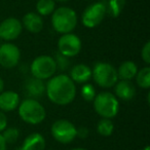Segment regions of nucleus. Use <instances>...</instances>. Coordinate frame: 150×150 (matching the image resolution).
<instances>
[{
  "instance_id": "1",
  "label": "nucleus",
  "mask_w": 150,
  "mask_h": 150,
  "mask_svg": "<svg viewBox=\"0 0 150 150\" xmlns=\"http://www.w3.org/2000/svg\"><path fill=\"white\" fill-rule=\"evenodd\" d=\"M45 94L52 103L66 106L72 103L76 97V84L66 74L54 75L46 82Z\"/></svg>"
},
{
  "instance_id": "2",
  "label": "nucleus",
  "mask_w": 150,
  "mask_h": 150,
  "mask_svg": "<svg viewBox=\"0 0 150 150\" xmlns=\"http://www.w3.org/2000/svg\"><path fill=\"white\" fill-rule=\"evenodd\" d=\"M78 22L77 13L68 6H60L52 13V26L59 34L72 33Z\"/></svg>"
},
{
  "instance_id": "3",
  "label": "nucleus",
  "mask_w": 150,
  "mask_h": 150,
  "mask_svg": "<svg viewBox=\"0 0 150 150\" xmlns=\"http://www.w3.org/2000/svg\"><path fill=\"white\" fill-rule=\"evenodd\" d=\"M19 116L28 125H40L46 117V111L43 105L38 100L27 98L21 101L18 107Z\"/></svg>"
},
{
  "instance_id": "4",
  "label": "nucleus",
  "mask_w": 150,
  "mask_h": 150,
  "mask_svg": "<svg viewBox=\"0 0 150 150\" xmlns=\"http://www.w3.org/2000/svg\"><path fill=\"white\" fill-rule=\"evenodd\" d=\"M93 104L95 111L101 118L112 119L119 112L118 99L110 92H101L97 94Z\"/></svg>"
},
{
  "instance_id": "5",
  "label": "nucleus",
  "mask_w": 150,
  "mask_h": 150,
  "mask_svg": "<svg viewBox=\"0 0 150 150\" xmlns=\"http://www.w3.org/2000/svg\"><path fill=\"white\" fill-rule=\"evenodd\" d=\"M92 78L95 83L102 88H110L118 81L117 70L113 65L106 62H98L92 69Z\"/></svg>"
},
{
  "instance_id": "6",
  "label": "nucleus",
  "mask_w": 150,
  "mask_h": 150,
  "mask_svg": "<svg viewBox=\"0 0 150 150\" xmlns=\"http://www.w3.org/2000/svg\"><path fill=\"white\" fill-rule=\"evenodd\" d=\"M57 71L58 70L54 59L48 54H41L36 57L30 65V72L32 77L40 80L50 79L56 74Z\"/></svg>"
},
{
  "instance_id": "7",
  "label": "nucleus",
  "mask_w": 150,
  "mask_h": 150,
  "mask_svg": "<svg viewBox=\"0 0 150 150\" xmlns=\"http://www.w3.org/2000/svg\"><path fill=\"white\" fill-rule=\"evenodd\" d=\"M107 16V1L99 0L90 4L81 15V23L88 29L96 28Z\"/></svg>"
},
{
  "instance_id": "8",
  "label": "nucleus",
  "mask_w": 150,
  "mask_h": 150,
  "mask_svg": "<svg viewBox=\"0 0 150 150\" xmlns=\"http://www.w3.org/2000/svg\"><path fill=\"white\" fill-rule=\"evenodd\" d=\"M50 133L54 139L61 144H70L77 137V129L67 119H58L52 125Z\"/></svg>"
},
{
  "instance_id": "9",
  "label": "nucleus",
  "mask_w": 150,
  "mask_h": 150,
  "mask_svg": "<svg viewBox=\"0 0 150 150\" xmlns=\"http://www.w3.org/2000/svg\"><path fill=\"white\" fill-rule=\"evenodd\" d=\"M81 48V40L74 33L62 34L58 40V52L69 59L77 56Z\"/></svg>"
},
{
  "instance_id": "10",
  "label": "nucleus",
  "mask_w": 150,
  "mask_h": 150,
  "mask_svg": "<svg viewBox=\"0 0 150 150\" xmlns=\"http://www.w3.org/2000/svg\"><path fill=\"white\" fill-rule=\"evenodd\" d=\"M21 60V50L11 42L0 44V66L4 69L17 67Z\"/></svg>"
},
{
  "instance_id": "11",
  "label": "nucleus",
  "mask_w": 150,
  "mask_h": 150,
  "mask_svg": "<svg viewBox=\"0 0 150 150\" xmlns=\"http://www.w3.org/2000/svg\"><path fill=\"white\" fill-rule=\"evenodd\" d=\"M23 31L22 22L17 18H6L0 23V38L4 41H13L19 38Z\"/></svg>"
},
{
  "instance_id": "12",
  "label": "nucleus",
  "mask_w": 150,
  "mask_h": 150,
  "mask_svg": "<svg viewBox=\"0 0 150 150\" xmlns=\"http://www.w3.org/2000/svg\"><path fill=\"white\" fill-rule=\"evenodd\" d=\"M21 98L15 91H3L0 94V110L3 112H11L18 109Z\"/></svg>"
},
{
  "instance_id": "13",
  "label": "nucleus",
  "mask_w": 150,
  "mask_h": 150,
  "mask_svg": "<svg viewBox=\"0 0 150 150\" xmlns=\"http://www.w3.org/2000/svg\"><path fill=\"white\" fill-rule=\"evenodd\" d=\"M114 96L122 101H131L136 96V88L129 80H118L115 83Z\"/></svg>"
},
{
  "instance_id": "14",
  "label": "nucleus",
  "mask_w": 150,
  "mask_h": 150,
  "mask_svg": "<svg viewBox=\"0 0 150 150\" xmlns=\"http://www.w3.org/2000/svg\"><path fill=\"white\" fill-rule=\"evenodd\" d=\"M69 77L72 79L75 84L88 83L92 78V68L86 64H77L70 69Z\"/></svg>"
},
{
  "instance_id": "15",
  "label": "nucleus",
  "mask_w": 150,
  "mask_h": 150,
  "mask_svg": "<svg viewBox=\"0 0 150 150\" xmlns=\"http://www.w3.org/2000/svg\"><path fill=\"white\" fill-rule=\"evenodd\" d=\"M22 25L30 33L38 34L43 29V19L37 13L30 11L23 17Z\"/></svg>"
},
{
  "instance_id": "16",
  "label": "nucleus",
  "mask_w": 150,
  "mask_h": 150,
  "mask_svg": "<svg viewBox=\"0 0 150 150\" xmlns=\"http://www.w3.org/2000/svg\"><path fill=\"white\" fill-rule=\"evenodd\" d=\"M25 94L28 95V97L31 99L41 98L45 93V84L43 83V80L37 79L35 77H30L25 81L24 86Z\"/></svg>"
},
{
  "instance_id": "17",
  "label": "nucleus",
  "mask_w": 150,
  "mask_h": 150,
  "mask_svg": "<svg viewBox=\"0 0 150 150\" xmlns=\"http://www.w3.org/2000/svg\"><path fill=\"white\" fill-rule=\"evenodd\" d=\"M45 145L43 135L40 133H32L25 138L20 150H44Z\"/></svg>"
},
{
  "instance_id": "18",
  "label": "nucleus",
  "mask_w": 150,
  "mask_h": 150,
  "mask_svg": "<svg viewBox=\"0 0 150 150\" xmlns=\"http://www.w3.org/2000/svg\"><path fill=\"white\" fill-rule=\"evenodd\" d=\"M117 70V75H118L119 80H132L136 77L138 72V66L133 61H125L119 65Z\"/></svg>"
},
{
  "instance_id": "19",
  "label": "nucleus",
  "mask_w": 150,
  "mask_h": 150,
  "mask_svg": "<svg viewBox=\"0 0 150 150\" xmlns=\"http://www.w3.org/2000/svg\"><path fill=\"white\" fill-rule=\"evenodd\" d=\"M56 9L54 0H38L36 3V13L41 17L50 16Z\"/></svg>"
},
{
  "instance_id": "20",
  "label": "nucleus",
  "mask_w": 150,
  "mask_h": 150,
  "mask_svg": "<svg viewBox=\"0 0 150 150\" xmlns=\"http://www.w3.org/2000/svg\"><path fill=\"white\" fill-rule=\"evenodd\" d=\"M107 1V15L111 18H117L125 6L127 0H106Z\"/></svg>"
},
{
  "instance_id": "21",
  "label": "nucleus",
  "mask_w": 150,
  "mask_h": 150,
  "mask_svg": "<svg viewBox=\"0 0 150 150\" xmlns=\"http://www.w3.org/2000/svg\"><path fill=\"white\" fill-rule=\"evenodd\" d=\"M136 82L141 88L148 90L150 88V67L146 66L138 70L136 75Z\"/></svg>"
},
{
  "instance_id": "22",
  "label": "nucleus",
  "mask_w": 150,
  "mask_h": 150,
  "mask_svg": "<svg viewBox=\"0 0 150 150\" xmlns=\"http://www.w3.org/2000/svg\"><path fill=\"white\" fill-rule=\"evenodd\" d=\"M97 132L102 137H109L114 132V125L109 118H101L97 123Z\"/></svg>"
},
{
  "instance_id": "23",
  "label": "nucleus",
  "mask_w": 150,
  "mask_h": 150,
  "mask_svg": "<svg viewBox=\"0 0 150 150\" xmlns=\"http://www.w3.org/2000/svg\"><path fill=\"white\" fill-rule=\"evenodd\" d=\"M1 135L6 144H15L20 137V131L17 127H6Z\"/></svg>"
},
{
  "instance_id": "24",
  "label": "nucleus",
  "mask_w": 150,
  "mask_h": 150,
  "mask_svg": "<svg viewBox=\"0 0 150 150\" xmlns=\"http://www.w3.org/2000/svg\"><path fill=\"white\" fill-rule=\"evenodd\" d=\"M80 94L81 97L84 101L86 102H93L96 97L97 93H96V88L93 84L91 83H84L81 86V90H80Z\"/></svg>"
},
{
  "instance_id": "25",
  "label": "nucleus",
  "mask_w": 150,
  "mask_h": 150,
  "mask_svg": "<svg viewBox=\"0 0 150 150\" xmlns=\"http://www.w3.org/2000/svg\"><path fill=\"white\" fill-rule=\"evenodd\" d=\"M54 59L57 65V70L65 71V70H67L71 65V62H70V60H69V58L61 54L60 52H57Z\"/></svg>"
},
{
  "instance_id": "26",
  "label": "nucleus",
  "mask_w": 150,
  "mask_h": 150,
  "mask_svg": "<svg viewBox=\"0 0 150 150\" xmlns=\"http://www.w3.org/2000/svg\"><path fill=\"white\" fill-rule=\"evenodd\" d=\"M141 57L142 60L144 61V63L148 66L150 64V41H147L144 44L143 47H142Z\"/></svg>"
},
{
  "instance_id": "27",
  "label": "nucleus",
  "mask_w": 150,
  "mask_h": 150,
  "mask_svg": "<svg viewBox=\"0 0 150 150\" xmlns=\"http://www.w3.org/2000/svg\"><path fill=\"white\" fill-rule=\"evenodd\" d=\"M7 127V117L5 112L0 110V133H2Z\"/></svg>"
},
{
  "instance_id": "28",
  "label": "nucleus",
  "mask_w": 150,
  "mask_h": 150,
  "mask_svg": "<svg viewBox=\"0 0 150 150\" xmlns=\"http://www.w3.org/2000/svg\"><path fill=\"white\" fill-rule=\"evenodd\" d=\"M88 134H90V132H88V127H79V129H77V137L81 138V139L88 138Z\"/></svg>"
},
{
  "instance_id": "29",
  "label": "nucleus",
  "mask_w": 150,
  "mask_h": 150,
  "mask_svg": "<svg viewBox=\"0 0 150 150\" xmlns=\"http://www.w3.org/2000/svg\"><path fill=\"white\" fill-rule=\"evenodd\" d=\"M0 150H7V144L5 143L1 133H0Z\"/></svg>"
},
{
  "instance_id": "30",
  "label": "nucleus",
  "mask_w": 150,
  "mask_h": 150,
  "mask_svg": "<svg viewBox=\"0 0 150 150\" xmlns=\"http://www.w3.org/2000/svg\"><path fill=\"white\" fill-rule=\"evenodd\" d=\"M4 90V81H3L2 77H0V94Z\"/></svg>"
},
{
  "instance_id": "31",
  "label": "nucleus",
  "mask_w": 150,
  "mask_h": 150,
  "mask_svg": "<svg viewBox=\"0 0 150 150\" xmlns=\"http://www.w3.org/2000/svg\"><path fill=\"white\" fill-rule=\"evenodd\" d=\"M71 150H88V149H86V148H82V147H78V148H73V149H71Z\"/></svg>"
},
{
  "instance_id": "32",
  "label": "nucleus",
  "mask_w": 150,
  "mask_h": 150,
  "mask_svg": "<svg viewBox=\"0 0 150 150\" xmlns=\"http://www.w3.org/2000/svg\"><path fill=\"white\" fill-rule=\"evenodd\" d=\"M56 2H60V3H65L67 2V1H69V0H54Z\"/></svg>"
},
{
  "instance_id": "33",
  "label": "nucleus",
  "mask_w": 150,
  "mask_h": 150,
  "mask_svg": "<svg viewBox=\"0 0 150 150\" xmlns=\"http://www.w3.org/2000/svg\"><path fill=\"white\" fill-rule=\"evenodd\" d=\"M142 150H150V146H149V145H146L145 147H144Z\"/></svg>"
},
{
  "instance_id": "34",
  "label": "nucleus",
  "mask_w": 150,
  "mask_h": 150,
  "mask_svg": "<svg viewBox=\"0 0 150 150\" xmlns=\"http://www.w3.org/2000/svg\"><path fill=\"white\" fill-rule=\"evenodd\" d=\"M1 41H2V40H1V38H0V44H1Z\"/></svg>"
}]
</instances>
